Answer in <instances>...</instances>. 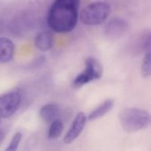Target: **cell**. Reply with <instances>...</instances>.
Wrapping results in <instances>:
<instances>
[{
  "label": "cell",
  "mask_w": 151,
  "mask_h": 151,
  "mask_svg": "<svg viewBox=\"0 0 151 151\" xmlns=\"http://www.w3.org/2000/svg\"><path fill=\"white\" fill-rule=\"evenodd\" d=\"M119 119L122 128L127 133H136L150 125V114L141 108H127L119 112Z\"/></svg>",
  "instance_id": "cell-2"
},
{
  "label": "cell",
  "mask_w": 151,
  "mask_h": 151,
  "mask_svg": "<svg viewBox=\"0 0 151 151\" xmlns=\"http://www.w3.org/2000/svg\"><path fill=\"white\" fill-rule=\"evenodd\" d=\"M20 104L21 96L17 91H11L0 96V118L12 117L18 111Z\"/></svg>",
  "instance_id": "cell-5"
},
{
  "label": "cell",
  "mask_w": 151,
  "mask_h": 151,
  "mask_svg": "<svg viewBox=\"0 0 151 151\" xmlns=\"http://www.w3.org/2000/svg\"><path fill=\"white\" fill-rule=\"evenodd\" d=\"M21 139H22V134L21 133L19 132H17L13 134L12 138V141L10 142L8 147L6 148V151H15L18 150L19 148V145L21 142Z\"/></svg>",
  "instance_id": "cell-14"
},
{
  "label": "cell",
  "mask_w": 151,
  "mask_h": 151,
  "mask_svg": "<svg viewBox=\"0 0 151 151\" xmlns=\"http://www.w3.org/2000/svg\"><path fill=\"white\" fill-rule=\"evenodd\" d=\"M80 4L81 0H54L48 13L50 28L59 34L73 31L79 19Z\"/></svg>",
  "instance_id": "cell-1"
},
{
  "label": "cell",
  "mask_w": 151,
  "mask_h": 151,
  "mask_svg": "<svg viewBox=\"0 0 151 151\" xmlns=\"http://www.w3.org/2000/svg\"><path fill=\"white\" fill-rule=\"evenodd\" d=\"M60 113V108L57 104L50 103L43 105L39 111L40 118L47 123H50L57 119Z\"/></svg>",
  "instance_id": "cell-10"
},
{
  "label": "cell",
  "mask_w": 151,
  "mask_h": 151,
  "mask_svg": "<svg viewBox=\"0 0 151 151\" xmlns=\"http://www.w3.org/2000/svg\"><path fill=\"white\" fill-rule=\"evenodd\" d=\"M127 29V23L126 20L116 18L111 19L105 27V32L108 36L111 37H119L122 35Z\"/></svg>",
  "instance_id": "cell-8"
},
{
  "label": "cell",
  "mask_w": 151,
  "mask_h": 151,
  "mask_svg": "<svg viewBox=\"0 0 151 151\" xmlns=\"http://www.w3.org/2000/svg\"><path fill=\"white\" fill-rule=\"evenodd\" d=\"M111 6L105 2H94L84 7L81 12V21L87 26L103 24L110 16Z\"/></svg>",
  "instance_id": "cell-3"
},
{
  "label": "cell",
  "mask_w": 151,
  "mask_h": 151,
  "mask_svg": "<svg viewBox=\"0 0 151 151\" xmlns=\"http://www.w3.org/2000/svg\"><path fill=\"white\" fill-rule=\"evenodd\" d=\"M104 68L102 64L95 58L88 57L85 59V69L73 80V87L80 88L84 85L102 78Z\"/></svg>",
  "instance_id": "cell-4"
},
{
  "label": "cell",
  "mask_w": 151,
  "mask_h": 151,
  "mask_svg": "<svg viewBox=\"0 0 151 151\" xmlns=\"http://www.w3.org/2000/svg\"><path fill=\"white\" fill-rule=\"evenodd\" d=\"M3 141H4V134H3L2 131H0V145H1Z\"/></svg>",
  "instance_id": "cell-15"
},
{
  "label": "cell",
  "mask_w": 151,
  "mask_h": 151,
  "mask_svg": "<svg viewBox=\"0 0 151 151\" xmlns=\"http://www.w3.org/2000/svg\"><path fill=\"white\" fill-rule=\"evenodd\" d=\"M114 106V100L108 98L104 100L102 104H100L97 107H96L88 116V119L89 120H96L104 117Z\"/></svg>",
  "instance_id": "cell-11"
},
{
  "label": "cell",
  "mask_w": 151,
  "mask_h": 151,
  "mask_svg": "<svg viewBox=\"0 0 151 151\" xmlns=\"http://www.w3.org/2000/svg\"><path fill=\"white\" fill-rule=\"evenodd\" d=\"M0 121H1V118H0Z\"/></svg>",
  "instance_id": "cell-16"
},
{
  "label": "cell",
  "mask_w": 151,
  "mask_h": 151,
  "mask_svg": "<svg viewBox=\"0 0 151 151\" xmlns=\"http://www.w3.org/2000/svg\"><path fill=\"white\" fill-rule=\"evenodd\" d=\"M151 55L150 51L149 50L144 58H143V60L142 62V67H141V70H142V74L144 78H148L151 75Z\"/></svg>",
  "instance_id": "cell-13"
},
{
  "label": "cell",
  "mask_w": 151,
  "mask_h": 151,
  "mask_svg": "<svg viewBox=\"0 0 151 151\" xmlns=\"http://www.w3.org/2000/svg\"><path fill=\"white\" fill-rule=\"evenodd\" d=\"M35 45L41 51H48L53 47V35L50 31H42L35 38Z\"/></svg>",
  "instance_id": "cell-9"
},
{
  "label": "cell",
  "mask_w": 151,
  "mask_h": 151,
  "mask_svg": "<svg viewBox=\"0 0 151 151\" xmlns=\"http://www.w3.org/2000/svg\"><path fill=\"white\" fill-rule=\"evenodd\" d=\"M15 45L13 42L7 37H0V63L10 62L14 56Z\"/></svg>",
  "instance_id": "cell-7"
},
{
  "label": "cell",
  "mask_w": 151,
  "mask_h": 151,
  "mask_svg": "<svg viewBox=\"0 0 151 151\" xmlns=\"http://www.w3.org/2000/svg\"><path fill=\"white\" fill-rule=\"evenodd\" d=\"M64 130V125L63 122L60 119H55L52 122H50V126L48 131V137L50 140L58 139L63 133Z\"/></svg>",
  "instance_id": "cell-12"
},
{
  "label": "cell",
  "mask_w": 151,
  "mask_h": 151,
  "mask_svg": "<svg viewBox=\"0 0 151 151\" xmlns=\"http://www.w3.org/2000/svg\"><path fill=\"white\" fill-rule=\"evenodd\" d=\"M87 115L84 112H79L74 120L73 121L68 132L64 137V142L66 144H70L73 142L82 133L86 123H87Z\"/></svg>",
  "instance_id": "cell-6"
}]
</instances>
